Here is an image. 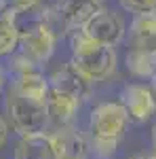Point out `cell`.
<instances>
[{
    "label": "cell",
    "mask_w": 156,
    "mask_h": 159,
    "mask_svg": "<svg viewBox=\"0 0 156 159\" xmlns=\"http://www.w3.org/2000/svg\"><path fill=\"white\" fill-rule=\"evenodd\" d=\"M65 36H68L70 49H72L70 64L82 74L86 81L99 83V81L110 79L116 72V64H118L116 47H108V45L91 40L82 30L70 32Z\"/></svg>",
    "instance_id": "6da1fadb"
},
{
    "label": "cell",
    "mask_w": 156,
    "mask_h": 159,
    "mask_svg": "<svg viewBox=\"0 0 156 159\" xmlns=\"http://www.w3.org/2000/svg\"><path fill=\"white\" fill-rule=\"evenodd\" d=\"M4 108H6V119L13 132H17L19 138L23 136H38L47 134L48 127V112L44 104H36L27 98H21L11 87L4 89Z\"/></svg>",
    "instance_id": "7a4b0ae2"
},
{
    "label": "cell",
    "mask_w": 156,
    "mask_h": 159,
    "mask_svg": "<svg viewBox=\"0 0 156 159\" xmlns=\"http://www.w3.org/2000/svg\"><path fill=\"white\" fill-rule=\"evenodd\" d=\"M129 123V115L124 106L118 100L101 102L91 110L89 117V132L91 138H112V140H122L124 129Z\"/></svg>",
    "instance_id": "3957f363"
},
{
    "label": "cell",
    "mask_w": 156,
    "mask_h": 159,
    "mask_svg": "<svg viewBox=\"0 0 156 159\" xmlns=\"http://www.w3.org/2000/svg\"><path fill=\"white\" fill-rule=\"evenodd\" d=\"M101 7H97L91 0H55L48 4L51 24L61 25L65 34L84 30V25L93 19V15Z\"/></svg>",
    "instance_id": "277c9868"
},
{
    "label": "cell",
    "mask_w": 156,
    "mask_h": 159,
    "mask_svg": "<svg viewBox=\"0 0 156 159\" xmlns=\"http://www.w3.org/2000/svg\"><path fill=\"white\" fill-rule=\"evenodd\" d=\"M118 98L129 115V121L135 125H144L156 115V96L145 83H127Z\"/></svg>",
    "instance_id": "5b68a950"
},
{
    "label": "cell",
    "mask_w": 156,
    "mask_h": 159,
    "mask_svg": "<svg viewBox=\"0 0 156 159\" xmlns=\"http://www.w3.org/2000/svg\"><path fill=\"white\" fill-rule=\"evenodd\" d=\"M82 32L95 43L116 47L127 34V24H124L120 13L110 11V9H99L93 15V19L84 25Z\"/></svg>",
    "instance_id": "8992f818"
},
{
    "label": "cell",
    "mask_w": 156,
    "mask_h": 159,
    "mask_svg": "<svg viewBox=\"0 0 156 159\" xmlns=\"http://www.w3.org/2000/svg\"><path fill=\"white\" fill-rule=\"evenodd\" d=\"M48 83H51V89H57V91H63L68 96H74L76 100H86L89 93H91V81H86L82 74L74 68L72 64L68 61L65 66L57 68L55 72L48 76Z\"/></svg>",
    "instance_id": "52a82bcc"
},
{
    "label": "cell",
    "mask_w": 156,
    "mask_h": 159,
    "mask_svg": "<svg viewBox=\"0 0 156 159\" xmlns=\"http://www.w3.org/2000/svg\"><path fill=\"white\" fill-rule=\"evenodd\" d=\"M53 144L57 151L59 159H86L89 157V140L80 134L78 129H74L72 125L57 127L55 132H51Z\"/></svg>",
    "instance_id": "ba28073f"
},
{
    "label": "cell",
    "mask_w": 156,
    "mask_h": 159,
    "mask_svg": "<svg viewBox=\"0 0 156 159\" xmlns=\"http://www.w3.org/2000/svg\"><path fill=\"white\" fill-rule=\"evenodd\" d=\"M80 100H76L74 96H68L63 91H57V89H51L47 96V112H48V121H53L59 127H65V125H72V121L76 119L78 110H80Z\"/></svg>",
    "instance_id": "9c48e42d"
},
{
    "label": "cell",
    "mask_w": 156,
    "mask_h": 159,
    "mask_svg": "<svg viewBox=\"0 0 156 159\" xmlns=\"http://www.w3.org/2000/svg\"><path fill=\"white\" fill-rule=\"evenodd\" d=\"M127 32L131 49H145L156 53V13L133 15Z\"/></svg>",
    "instance_id": "30bf717a"
},
{
    "label": "cell",
    "mask_w": 156,
    "mask_h": 159,
    "mask_svg": "<svg viewBox=\"0 0 156 159\" xmlns=\"http://www.w3.org/2000/svg\"><path fill=\"white\" fill-rule=\"evenodd\" d=\"M13 91H17L21 98H27L36 104H44L47 96L51 91V83L48 76L44 72H30V74H21V76H13L9 83Z\"/></svg>",
    "instance_id": "8fae6325"
},
{
    "label": "cell",
    "mask_w": 156,
    "mask_h": 159,
    "mask_svg": "<svg viewBox=\"0 0 156 159\" xmlns=\"http://www.w3.org/2000/svg\"><path fill=\"white\" fill-rule=\"evenodd\" d=\"M13 159H59L51 134L23 136L17 140Z\"/></svg>",
    "instance_id": "7c38bea8"
},
{
    "label": "cell",
    "mask_w": 156,
    "mask_h": 159,
    "mask_svg": "<svg viewBox=\"0 0 156 159\" xmlns=\"http://www.w3.org/2000/svg\"><path fill=\"white\" fill-rule=\"evenodd\" d=\"M124 66L137 79H152L156 74V53L145 49H129Z\"/></svg>",
    "instance_id": "4fadbf2b"
},
{
    "label": "cell",
    "mask_w": 156,
    "mask_h": 159,
    "mask_svg": "<svg viewBox=\"0 0 156 159\" xmlns=\"http://www.w3.org/2000/svg\"><path fill=\"white\" fill-rule=\"evenodd\" d=\"M19 49V30L15 25L13 7L0 13V57H11Z\"/></svg>",
    "instance_id": "5bb4252c"
},
{
    "label": "cell",
    "mask_w": 156,
    "mask_h": 159,
    "mask_svg": "<svg viewBox=\"0 0 156 159\" xmlns=\"http://www.w3.org/2000/svg\"><path fill=\"white\" fill-rule=\"evenodd\" d=\"M120 140H112V138H91L89 140V155L93 159H114L118 155Z\"/></svg>",
    "instance_id": "9a60e30c"
},
{
    "label": "cell",
    "mask_w": 156,
    "mask_h": 159,
    "mask_svg": "<svg viewBox=\"0 0 156 159\" xmlns=\"http://www.w3.org/2000/svg\"><path fill=\"white\" fill-rule=\"evenodd\" d=\"M6 64H9L6 70L11 74V79L13 76H21V74H30V72H38V70H40V66H38L36 61L32 60V57H27L25 53H21L19 49L9 57Z\"/></svg>",
    "instance_id": "2e32d148"
},
{
    "label": "cell",
    "mask_w": 156,
    "mask_h": 159,
    "mask_svg": "<svg viewBox=\"0 0 156 159\" xmlns=\"http://www.w3.org/2000/svg\"><path fill=\"white\" fill-rule=\"evenodd\" d=\"M120 9L141 15V13H156V0H118Z\"/></svg>",
    "instance_id": "e0dca14e"
},
{
    "label": "cell",
    "mask_w": 156,
    "mask_h": 159,
    "mask_svg": "<svg viewBox=\"0 0 156 159\" xmlns=\"http://www.w3.org/2000/svg\"><path fill=\"white\" fill-rule=\"evenodd\" d=\"M9 76H11L9 70H6L4 66H0V93H2V91L9 87V83H11V81H9Z\"/></svg>",
    "instance_id": "ac0fdd59"
},
{
    "label": "cell",
    "mask_w": 156,
    "mask_h": 159,
    "mask_svg": "<svg viewBox=\"0 0 156 159\" xmlns=\"http://www.w3.org/2000/svg\"><path fill=\"white\" fill-rule=\"evenodd\" d=\"M6 136H9V125L4 123V119L0 117V147L6 142Z\"/></svg>",
    "instance_id": "d6986e66"
},
{
    "label": "cell",
    "mask_w": 156,
    "mask_h": 159,
    "mask_svg": "<svg viewBox=\"0 0 156 159\" xmlns=\"http://www.w3.org/2000/svg\"><path fill=\"white\" fill-rule=\"evenodd\" d=\"M129 159H156V153L154 151H148V153L145 151H139V153H133Z\"/></svg>",
    "instance_id": "ffe728a7"
},
{
    "label": "cell",
    "mask_w": 156,
    "mask_h": 159,
    "mask_svg": "<svg viewBox=\"0 0 156 159\" xmlns=\"http://www.w3.org/2000/svg\"><path fill=\"white\" fill-rule=\"evenodd\" d=\"M42 2H48V0H13V4H19V7H23V4H42Z\"/></svg>",
    "instance_id": "44dd1931"
},
{
    "label": "cell",
    "mask_w": 156,
    "mask_h": 159,
    "mask_svg": "<svg viewBox=\"0 0 156 159\" xmlns=\"http://www.w3.org/2000/svg\"><path fill=\"white\" fill-rule=\"evenodd\" d=\"M152 151L156 153V123H154V127H152Z\"/></svg>",
    "instance_id": "7402d4cb"
},
{
    "label": "cell",
    "mask_w": 156,
    "mask_h": 159,
    "mask_svg": "<svg viewBox=\"0 0 156 159\" xmlns=\"http://www.w3.org/2000/svg\"><path fill=\"white\" fill-rule=\"evenodd\" d=\"M150 89L154 91V96H156V74L152 76V79H150Z\"/></svg>",
    "instance_id": "603a6c76"
},
{
    "label": "cell",
    "mask_w": 156,
    "mask_h": 159,
    "mask_svg": "<svg viewBox=\"0 0 156 159\" xmlns=\"http://www.w3.org/2000/svg\"><path fill=\"white\" fill-rule=\"evenodd\" d=\"M9 9V0H0V13Z\"/></svg>",
    "instance_id": "cb8c5ba5"
},
{
    "label": "cell",
    "mask_w": 156,
    "mask_h": 159,
    "mask_svg": "<svg viewBox=\"0 0 156 159\" xmlns=\"http://www.w3.org/2000/svg\"><path fill=\"white\" fill-rule=\"evenodd\" d=\"M91 2H95L97 7H101V4H103V2H106V0H91Z\"/></svg>",
    "instance_id": "d4e9b609"
}]
</instances>
